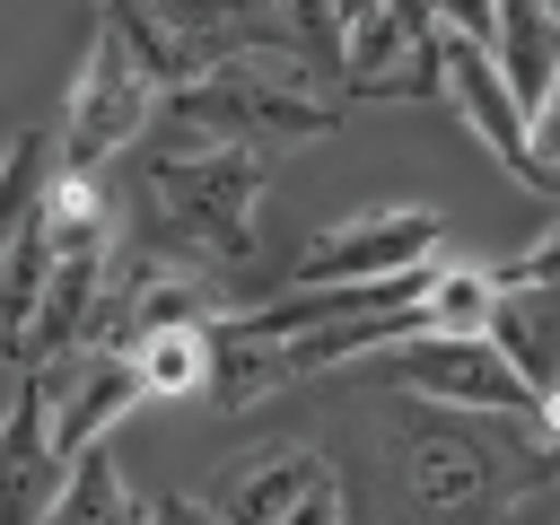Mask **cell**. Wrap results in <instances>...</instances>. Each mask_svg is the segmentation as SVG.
Listing matches in <instances>:
<instances>
[{
    "label": "cell",
    "instance_id": "6da1fadb",
    "mask_svg": "<svg viewBox=\"0 0 560 525\" xmlns=\"http://www.w3.org/2000/svg\"><path fill=\"white\" fill-rule=\"evenodd\" d=\"M271 184V158L254 149H166L140 158V236L149 254H175L192 271H245L254 262V201Z\"/></svg>",
    "mask_w": 560,
    "mask_h": 525
},
{
    "label": "cell",
    "instance_id": "7a4b0ae2",
    "mask_svg": "<svg viewBox=\"0 0 560 525\" xmlns=\"http://www.w3.org/2000/svg\"><path fill=\"white\" fill-rule=\"evenodd\" d=\"M332 131H341V96L298 61H236L219 79L166 96L149 122V140H166V149H254V158L332 140Z\"/></svg>",
    "mask_w": 560,
    "mask_h": 525
},
{
    "label": "cell",
    "instance_id": "3957f363",
    "mask_svg": "<svg viewBox=\"0 0 560 525\" xmlns=\"http://www.w3.org/2000/svg\"><path fill=\"white\" fill-rule=\"evenodd\" d=\"M394 472H402V499L420 508V525H464V516H490L508 508L516 490L551 481V446L542 429H508V438H481L429 402H411L394 420Z\"/></svg>",
    "mask_w": 560,
    "mask_h": 525
},
{
    "label": "cell",
    "instance_id": "277c9868",
    "mask_svg": "<svg viewBox=\"0 0 560 525\" xmlns=\"http://www.w3.org/2000/svg\"><path fill=\"white\" fill-rule=\"evenodd\" d=\"M332 96L341 105H429L446 96L438 9H332Z\"/></svg>",
    "mask_w": 560,
    "mask_h": 525
},
{
    "label": "cell",
    "instance_id": "5b68a950",
    "mask_svg": "<svg viewBox=\"0 0 560 525\" xmlns=\"http://www.w3.org/2000/svg\"><path fill=\"white\" fill-rule=\"evenodd\" d=\"M149 122H158V88L131 61L122 26L96 18V44H88V61L70 79V105H61V175H105V158L149 140Z\"/></svg>",
    "mask_w": 560,
    "mask_h": 525
},
{
    "label": "cell",
    "instance_id": "8992f818",
    "mask_svg": "<svg viewBox=\"0 0 560 525\" xmlns=\"http://www.w3.org/2000/svg\"><path fill=\"white\" fill-rule=\"evenodd\" d=\"M376 376L394 394H420L429 411H481V420H508V429H542V394L490 350V341H402V350H376Z\"/></svg>",
    "mask_w": 560,
    "mask_h": 525
},
{
    "label": "cell",
    "instance_id": "52a82bcc",
    "mask_svg": "<svg viewBox=\"0 0 560 525\" xmlns=\"http://www.w3.org/2000/svg\"><path fill=\"white\" fill-rule=\"evenodd\" d=\"M446 245V219L420 210V201H385V210H359V219H332L306 254H298V289H376V280H411L429 271Z\"/></svg>",
    "mask_w": 560,
    "mask_h": 525
},
{
    "label": "cell",
    "instance_id": "ba28073f",
    "mask_svg": "<svg viewBox=\"0 0 560 525\" xmlns=\"http://www.w3.org/2000/svg\"><path fill=\"white\" fill-rule=\"evenodd\" d=\"M35 385H44V429H52V455H61V464L96 455L105 429H114L122 411H140V368H131V350H96V341L44 359Z\"/></svg>",
    "mask_w": 560,
    "mask_h": 525
},
{
    "label": "cell",
    "instance_id": "9c48e42d",
    "mask_svg": "<svg viewBox=\"0 0 560 525\" xmlns=\"http://www.w3.org/2000/svg\"><path fill=\"white\" fill-rule=\"evenodd\" d=\"M438 61H446V96H455V114L472 122V140L534 192V131H525V105L508 96V79H499V61H490V44H472L464 26H446L438 18Z\"/></svg>",
    "mask_w": 560,
    "mask_h": 525
},
{
    "label": "cell",
    "instance_id": "30bf717a",
    "mask_svg": "<svg viewBox=\"0 0 560 525\" xmlns=\"http://www.w3.org/2000/svg\"><path fill=\"white\" fill-rule=\"evenodd\" d=\"M70 490V464L52 455V429H44V385L35 368L18 376V402L0 411V525H52Z\"/></svg>",
    "mask_w": 560,
    "mask_h": 525
},
{
    "label": "cell",
    "instance_id": "8fae6325",
    "mask_svg": "<svg viewBox=\"0 0 560 525\" xmlns=\"http://www.w3.org/2000/svg\"><path fill=\"white\" fill-rule=\"evenodd\" d=\"M324 481H332V464H324L315 446H271V455L236 464V472L210 490V516H219V525H289Z\"/></svg>",
    "mask_w": 560,
    "mask_h": 525
},
{
    "label": "cell",
    "instance_id": "7c38bea8",
    "mask_svg": "<svg viewBox=\"0 0 560 525\" xmlns=\"http://www.w3.org/2000/svg\"><path fill=\"white\" fill-rule=\"evenodd\" d=\"M542 402L560 394V289H490V332H481Z\"/></svg>",
    "mask_w": 560,
    "mask_h": 525
},
{
    "label": "cell",
    "instance_id": "4fadbf2b",
    "mask_svg": "<svg viewBox=\"0 0 560 525\" xmlns=\"http://www.w3.org/2000/svg\"><path fill=\"white\" fill-rule=\"evenodd\" d=\"M490 61H499V79H508V96L525 105V131H534V114L560 79V9H534V0L490 9Z\"/></svg>",
    "mask_w": 560,
    "mask_h": 525
},
{
    "label": "cell",
    "instance_id": "5bb4252c",
    "mask_svg": "<svg viewBox=\"0 0 560 525\" xmlns=\"http://www.w3.org/2000/svg\"><path fill=\"white\" fill-rule=\"evenodd\" d=\"M44 280H52V254H44V228L26 219V236L0 254V359H18V368H26V350H35Z\"/></svg>",
    "mask_w": 560,
    "mask_h": 525
},
{
    "label": "cell",
    "instance_id": "9a60e30c",
    "mask_svg": "<svg viewBox=\"0 0 560 525\" xmlns=\"http://www.w3.org/2000/svg\"><path fill=\"white\" fill-rule=\"evenodd\" d=\"M131 368H140V402H184V394L210 385V332H192V324L149 332V341L131 350Z\"/></svg>",
    "mask_w": 560,
    "mask_h": 525
},
{
    "label": "cell",
    "instance_id": "2e32d148",
    "mask_svg": "<svg viewBox=\"0 0 560 525\" xmlns=\"http://www.w3.org/2000/svg\"><path fill=\"white\" fill-rule=\"evenodd\" d=\"M420 332L429 341H481L490 332V271L438 262L429 271V298H420Z\"/></svg>",
    "mask_w": 560,
    "mask_h": 525
},
{
    "label": "cell",
    "instance_id": "e0dca14e",
    "mask_svg": "<svg viewBox=\"0 0 560 525\" xmlns=\"http://www.w3.org/2000/svg\"><path fill=\"white\" fill-rule=\"evenodd\" d=\"M52 525H149V508H131V490H122L114 455L96 446V455H79V464H70V490H61Z\"/></svg>",
    "mask_w": 560,
    "mask_h": 525
},
{
    "label": "cell",
    "instance_id": "ac0fdd59",
    "mask_svg": "<svg viewBox=\"0 0 560 525\" xmlns=\"http://www.w3.org/2000/svg\"><path fill=\"white\" fill-rule=\"evenodd\" d=\"M44 184H52V149H44V131H18V140H9V166H0V254L26 236Z\"/></svg>",
    "mask_w": 560,
    "mask_h": 525
},
{
    "label": "cell",
    "instance_id": "d6986e66",
    "mask_svg": "<svg viewBox=\"0 0 560 525\" xmlns=\"http://www.w3.org/2000/svg\"><path fill=\"white\" fill-rule=\"evenodd\" d=\"M490 289H560V228L534 236L525 254H508V262L490 271Z\"/></svg>",
    "mask_w": 560,
    "mask_h": 525
},
{
    "label": "cell",
    "instance_id": "ffe728a7",
    "mask_svg": "<svg viewBox=\"0 0 560 525\" xmlns=\"http://www.w3.org/2000/svg\"><path fill=\"white\" fill-rule=\"evenodd\" d=\"M534 192L560 201V79H551V96H542V114H534Z\"/></svg>",
    "mask_w": 560,
    "mask_h": 525
},
{
    "label": "cell",
    "instance_id": "44dd1931",
    "mask_svg": "<svg viewBox=\"0 0 560 525\" xmlns=\"http://www.w3.org/2000/svg\"><path fill=\"white\" fill-rule=\"evenodd\" d=\"M149 525H219V516L192 508V499H149Z\"/></svg>",
    "mask_w": 560,
    "mask_h": 525
},
{
    "label": "cell",
    "instance_id": "7402d4cb",
    "mask_svg": "<svg viewBox=\"0 0 560 525\" xmlns=\"http://www.w3.org/2000/svg\"><path fill=\"white\" fill-rule=\"evenodd\" d=\"M289 525H341V490H332V481H324V490H315V499H306V508H298V516H289Z\"/></svg>",
    "mask_w": 560,
    "mask_h": 525
},
{
    "label": "cell",
    "instance_id": "603a6c76",
    "mask_svg": "<svg viewBox=\"0 0 560 525\" xmlns=\"http://www.w3.org/2000/svg\"><path fill=\"white\" fill-rule=\"evenodd\" d=\"M0 166H9V149H0Z\"/></svg>",
    "mask_w": 560,
    "mask_h": 525
}]
</instances>
